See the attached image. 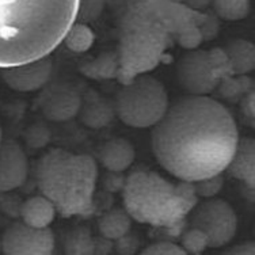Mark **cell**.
I'll return each mask as SVG.
<instances>
[{
	"label": "cell",
	"instance_id": "cell-15",
	"mask_svg": "<svg viewBox=\"0 0 255 255\" xmlns=\"http://www.w3.org/2000/svg\"><path fill=\"white\" fill-rule=\"evenodd\" d=\"M99 160L109 172L121 174L134 162V148L125 138H112L101 148Z\"/></svg>",
	"mask_w": 255,
	"mask_h": 255
},
{
	"label": "cell",
	"instance_id": "cell-20",
	"mask_svg": "<svg viewBox=\"0 0 255 255\" xmlns=\"http://www.w3.org/2000/svg\"><path fill=\"white\" fill-rule=\"evenodd\" d=\"M95 34L87 23L74 22L63 38L64 45L74 53H84L91 48Z\"/></svg>",
	"mask_w": 255,
	"mask_h": 255
},
{
	"label": "cell",
	"instance_id": "cell-30",
	"mask_svg": "<svg viewBox=\"0 0 255 255\" xmlns=\"http://www.w3.org/2000/svg\"><path fill=\"white\" fill-rule=\"evenodd\" d=\"M226 254L234 255H254L255 254V243L254 242H243L235 246H231V249L224 251Z\"/></svg>",
	"mask_w": 255,
	"mask_h": 255
},
{
	"label": "cell",
	"instance_id": "cell-4",
	"mask_svg": "<svg viewBox=\"0 0 255 255\" xmlns=\"http://www.w3.org/2000/svg\"><path fill=\"white\" fill-rule=\"evenodd\" d=\"M123 200L133 220L177 239L186 230L187 216L200 198L190 182H172L152 170H136L124 181Z\"/></svg>",
	"mask_w": 255,
	"mask_h": 255
},
{
	"label": "cell",
	"instance_id": "cell-24",
	"mask_svg": "<svg viewBox=\"0 0 255 255\" xmlns=\"http://www.w3.org/2000/svg\"><path fill=\"white\" fill-rule=\"evenodd\" d=\"M181 247L185 250L186 254H201L209 247V242L206 235L194 227H189L181 234Z\"/></svg>",
	"mask_w": 255,
	"mask_h": 255
},
{
	"label": "cell",
	"instance_id": "cell-25",
	"mask_svg": "<svg viewBox=\"0 0 255 255\" xmlns=\"http://www.w3.org/2000/svg\"><path fill=\"white\" fill-rule=\"evenodd\" d=\"M105 5L106 0H79L75 22L90 23L97 20L102 15Z\"/></svg>",
	"mask_w": 255,
	"mask_h": 255
},
{
	"label": "cell",
	"instance_id": "cell-9",
	"mask_svg": "<svg viewBox=\"0 0 255 255\" xmlns=\"http://www.w3.org/2000/svg\"><path fill=\"white\" fill-rule=\"evenodd\" d=\"M0 241L4 255H49L56 247V238L49 227L35 228L22 220L11 223Z\"/></svg>",
	"mask_w": 255,
	"mask_h": 255
},
{
	"label": "cell",
	"instance_id": "cell-22",
	"mask_svg": "<svg viewBox=\"0 0 255 255\" xmlns=\"http://www.w3.org/2000/svg\"><path fill=\"white\" fill-rule=\"evenodd\" d=\"M251 89H254V86L250 78L246 75H231L221 79L216 90L227 101H238Z\"/></svg>",
	"mask_w": 255,
	"mask_h": 255
},
{
	"label": "cell",
	"instance_id": "cell-26",
	"mask_svg": "<svg viewBox=\"0 0 255 255\" xmlns=\"http://www.w3.org/2000/svg\"><path fill=\"white\" fill-rule=\"evenodd\" d=\"M223 186H224L223 172L193 183V187H194V191H196V194L198 198H201V197L202 198H212V197H216L221 191Z\"/></svg>",
	"mask_w": 255,
	"mask_h": 255
},
{
	"label": "cell",
	"instance_id": "cell-19",
	"mask_svg": "<svg viewBox=\"0 0 255 255\" xmlns=\"http://www.w3.org/2000/svg\"><path fill=\"white\" fill-rule=\"evenodd\" d=\"M118 56L116 50H109L99 54L98 57L90 60L80 67L82 74L94 80H109L117 79L118 75Z\"/></svg>",
	"mask_w": 255,
	"mask_h": 255
},
{
	"label": "cell",
	"instance_id": "cell-5",
	"mask_svg": "<svg viewBox=\"0 0 255 255\" xmlns=\"http://www.w3.org/2000/svg\"><path fill=\"white\" fill-rule=\"evenodd\" d=\"M97 178V162L90 155L60 148L42 155L35 167L38 190L64 219L94 216Z\"/></svg>",
	"mask_w": 255,
	"mask_h": 255
},
{
	"label": "cell",
	"instance_id": "cell-7",
	"mask_svg": "<svg viewBox=\"0 0 255 255\" xmlns=\"http://www.w3.org/2000/svg\"><path fill=\"white\" fill-rule=\"evenodd\" d=\"M187 226L202 231L209 247H223L230 243L238 230V216L230 202L221 198H205L197 202L187 216Z\"/></svg>",
	"mask_w": 255,
	"mask_h": 255
},
{
	"label": "cell",
	"instance_id": "cell-29",
	"mask_svg": "<svg viewBox=\"0 0 255 255\" xmlns=\"http://www.w3.org/2000/svg\"><path fill=\"white\" fill-rule=\"evenodd\" d=\"M114 243H116V247L118 249V251L123 253V254H132L138 247V241L134 236L130 235L129 232L127 235H124L123 238L114 241Z\"/></svg>",
	"mask_w": 255,
	"mask_h": 255
},
{
	"label": "cell",
	"instance_id": "cell-12",
	"mask_svg": "<svg viewBox=\"0 0 255 255\" xmlns=\"http://www.w3.org/2000/svg\"><path fill=\"white\" fill-rule=\"evenodd\" d=\"M82 97L74 89L56 87L46 97L42 112L45 117L54 123H64L78 116Z\"/></svg>",
	"mask_w": 255,
	"mask_h": 255
},
{
	"label": "cell",
	"instance_id": "cell-1",
	"mask_svg": "<svg viewBox=\"0 0 255 255\" xmlns=\"http://www.w3.org/2000/svg\"><path fill=\"white\" fill-rule=\"evenodd\" d=\"M152 128L157 163L190 183L226 171L241 138L230 110L208 95H187L168 105Z\"/></svg>",
	"mask_w": 255,
	"mask_h": 255
},
{
	"label": "cell",
	"instance_id": "cell-17",
	"mask_svg": "<svg viewBox=\"0 0 255 255\" xmlns=\"http://www.w3.org/2000/svg\"><path fill=\"white\" fill-rule=\"evenodd\" d=\"M234 75H247L255 67V48L250 41L234 39L223 48Z\"/></svg>",
	"mask_w": 255,
	"mask_h": 255
},
{
	"label": "cell",
	"instance_id": "cell-32",
	"mask_svg": "<svg viewBox=\"0 0 255 255\" xmlns=\"http://www.w3.org/2000/svg\"><path fill=\"white\" fill-rule=\"evenodd\" d=\"M0 142H1V127H0Z\"/></svg>",
	"mask_w": 255,
	"mask_h": 255
},
{
	"label": "cell",
	"instance_id": "cell-33",
	"mask_svg": "<svg viewBox=\"0 0 255 255\" xmlns=\"http://www.w3.org/2000/svg\"><path fill=\"white\" fill-rule=\"evenodd\" d=\"M0 254H1V241H0Z\"/></svg>",
	"mask_w": 255,
	"mask_h": 255
},
{
	"label": "cell",
	"instance_id": "cell-18",
	"mask_svg": "<svg viewBox=\"0 0 255 255\" xmlns=\"http://www.w3.org/2000/svg\"><path fill=\"white\" fill-rule=\"evenodd\" d=\"M132 220L130 215L125 209H121V208L112 209L99 217V234L110 241H117L124 235H127L128 232H130Z\"/></svg>",
	"mask_w": 255,
	"mask_h": 255
},
{
	"label": "cell",
	"instance_id": "cell-23",
	"mask_svg": "<svg viewBox=\"0 0 255 255\" xmlns=\"http://www.w3.org/2000/svg\"><path fill=\"white\" fill-rule=\"evenodd\" d=\"M64 247L68 254H94V238L87 228H78L67 236Z\"/></svg>",
	"mask_w": 255,
	"mask_h": 255
},
{
	"label": "cell",
	"instance_id": "cell-3",
	"mask_svg": "<svg viewBox=\"0 0 255 255\" xmlns=\"http://www.w3.org/2000/svg\"><path fill=\"white\" fill-rule=\"evenodd\" d=\"M79 0H0V68L49 56L76 20Z\"/></svg>",
	"mask_w": 255,
	"mask_h": 255
},
{
	"label": "cell",
	"instance_id": "cell-16",
	"mask_svg": "<svg viewBox=\"0 0 255 255\" xmlns=\"http://www.w3.org/2000/svg\"><path fill=\"white\" fill-rule=\"evenodd\" d=\"M22 221L35 228H46L53 223L57 215L56 206L42 194L33 196L23 201L20 206Z\"/></svg>",
	"mask_w": 255,
	"mask_h": 255
},
{
	"label": "cell",
	"instance_id": "cell-2",
	"mask_svg": "<svg viewBox=\"0 0 255 255\" xmlns=\"http://www.w3.org/2000/svg\"><path fill=\"white\" fill-rule=\"evenodd\" d=\"M118 75L121 84L152 71L175 45L196 49L220 30L215 14L179 0H117Z\"/></svg>",
	"mask_w": 255,
	"mask_h": 255
},
{
	"label": "cell",
	"instance_id": "cell-27",
	"mask_svg": "<svg viewBox=\"0 0 255 255\" xmlns=\"http://www.w3.org/2000/svg\"><path fill=\"white\" fill-rule=\"evenodd\" d=\"M144 255H186L181 245H177L170 241H159L156 243L147 246L141 251Z\"/></svg>",
	"mask_w": 255,
	"mask_h": 255
},
{
	"label": "cell",
	"instance_id": "cell-21",
	"mask_svg": "<svg viewBox=\"0 0 255 255\" xmlns=\"http://www.w3.org/2000/svg\"><path fill=\"white\" fill-rule=\"evenodd\" d=\"M213 11L219 19L236 22L245 19L251 8V0H212Z\"/></svg>",
	"mask_w": 255,
	"mask_h": 255
},
{
	"label": "cell",
	"instance_id": "cell-6",
	"mask_svg": "<svg viewBox=\"0 0 255 255\" xmlns=\"http://www.w3.org/2000/svg\"><path fill=\"white\" fill-rule=\"evenodd\" d=\"M168 108V95L160 80L141 74L123 84L114 101V112L125 125L152 128Z\"/></svg>",
	"mask_w": 255,
	"mask_h": 255
},
{
	"label": "cell",
	"instance_id": "cell-13",
	"mask_svg": "<svg viewBox=\"0 0 255 255\" xmlns=\"http://www.w3.org/2000/svg\"><path fill=\"white\" fill-rule=\"evenodd\" d=\"M231 177L245 183L254 193L255 187V141L253 137L239 138L238 145L226 168Z\"/></svg>",
	"mask_w": 255,
	"mask_h": 255
},
{
	"label": "cell",
	"instance_id": "cell-14",
	"mask_svg": "<svg viewBox=\"0 0 255 255\" xmlns=\"http://www.w3.org/2000/svg\"><path fill=\"white\" fill-rule=\"evenodd\" d=\"M78 116L87 128L101 129L112 123L116 112L114 105L109 102L108 99L101 97L97 91H89L82 97Z\"/></svg>",
	"mask_w": 255,
	"mask_h": 255
},
{
	"label": "cell",
	"instance_id": "cell-31",
	"mask_svg": "<svg viewBox=\"0 0 255 255\" xmlns=\"http://www.w3.org/2000/svg\"><path fill=\"white\" fill-rule=\"evenodd\" d=\"M181 3H183L187 7H190L193 10L202 11L205 10L206 7H209L212 3V0H179Z\"/></svg>",
	"mask_w": 255,
	"mask_h": 255
},
{
	"label": "cell",
	"instance_id": "cell-11",
	"mask_svg": "<svg viewBox=\"0 0 255 255\" xmlns=\"http://www.w3.org/2000/svg\"><path fill=\"white\" fill-rule=\"evenodd\" d=\"M27 172L29 162L23 148L15 141L0 142V193L22 186Z\"/></svg>",
	"mask_w": 255,
	"mask_h": 255
},
{
	"label": "cell",
	"instance_id": "cell-8",
	"mask_svg": "<svg viewBox=\"0 0 255 255\" xmlns=\"http://www.w3.org/2000/svg\"><path fill=\"white\" fill-rule=\"evenodd\" d=\"M177 78L182 89L190 95H209L216 91L223 74L209 50L196 48L189 49L179 59Z\"/></svg>",
	"mask_w": 255,
	"mask_h": 255
},
{
	"label": "cell",
	"instance_id": "cell-10",
	"mask_svg": "<svg viewBox=\"0 0 255 255\" xmlns=\"http://www.w3.org/2000/svg\"><path fill=\"white\" fill-rule=\"evenodd\" d=\"M3 80L10 89L19 93H30L42 89L49 82L53 64L49 56L3 68Z\"/></svg>",
	"mask_w": 255,
	"mask_h": 255
},
{
	"label": "cell",
	"instance_id": "cell-28",
	"mask_svg": "<svg viewBox=\"0 0 255 255\" xmlns=\"http://www.w3.org/2000/svg\"><path fill=\"white\" fill-rule=\"evenodd\" d=\"M255 94L254 89H251L250 91L243 95L241 98V109L242 113L245 114L246 118H249L251 124H254V117H255Z\"/></svg>",
	"mask_w": 255,
	"mask_h": 255
}]
</instances>
